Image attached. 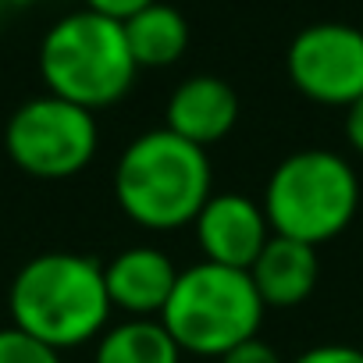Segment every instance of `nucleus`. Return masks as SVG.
<instances>
[{
    "label": "nucleus",
    "instance_id": "obj_1",
    "mask_svg": "<svg viewBox=\"0 0 363 363\" xmlns=\"http://www.w3.org/2000/svg\"><path fill=\"white\" fill-rule=\"evenodd\" d=\"M214 196V171L203 146L167 128L135 135L114 164V200L146 232H178Z\"/></svg>",
    "mask_w": 363,
    "mask_h": 363
},
{
    "label": "nucleus",
    "instance_id": "obj_2",
    "mask_svg": "<svg viewBox=\"0 0 363 363\" xmlns=\"http://www.w3.org/2000/svg\"><path fill=\"white\" fill-rule=\"evenodd\" d=\"M11 324L50 349H75L107 331L111 299L104 264L82 253L50 250L26 260L8 289Z\"/></svg>",
    "mask_w": 363,
    "mask_h": 363
},
{
    "label": "nucleus",
    "instance_id": "obj_3",
    "mask_svg": "<svg viewBox=\"0 0 363 363\" xmlns=\"http://www.w3.org/2000/svg\"><path fill=\"white\" fill-rule=\"evenodd\" d=\"M135 57L125 26L89 8L57 18L40 43V75L47 93L72 100L86 111L114 107L135 82Z\"/></svg>",
    "mask_w": 363,
    "mask_h": 363
},
{
    "label": "nucleus",
    "instance_id": "obj_4",
    "mask_svg": "<svg viewBox=\"0 0 363 363\" xmlns=\"http://www.w3.org/2000/svg\"><path fill=\"white\" fill-rule=\"evenodd\" d=\"M260 207L274 235L320 246L352 225L359 174L335 150H296L271 171Z\"/></svg>",
    "mask_w": 363,
    "mask_h": 363
},
{
    "label": "nucleus",
    "instance_id": "obj_5",
    "mask_svg": "<svg viewBox=\"0 0 363 363\" xmlns=\"http://www.w3.org/2000/svg\"><path fill=\"white\" fill-rule=\"evenodd\" d=\"M264 313L267 306L257 296L250 271L200 260L178 271L171 299L160 310V324L182 352L221 359L228 349L257 338Z\"/></svg>",
    "mask_w": 363,
    "mask_h": 363
},
{
    "label": "nucleus",
    "instance_id": "obj_6",
    "mask_svg": "<svg viewBox=\"0 0 363 363\" xmlns=\"http://www.w3.org/2000/svg\"><path fill=\"white\" fill-rule=\"evenodd\" d=\"M4 150L22 174L65 182L93 164L100 150V125L93 111L43 93L15 107L4 128Z\"/></svg>",
    "mask_w": 363,
    "mask_h": 363
},
{
    "label": "nucleus",
    "instance_id": "obj_7",
    "mask_svg": "<svg viewBox=\"0 0 363 363\" xmlns=\"http://www.w3.org/2000/svg\"><path fill=\"white\" fill-rule=\"evenodd\" d=\"M289 82L320 107H349L363 96V29L349 22H313L299 29L285 54Z\"/></svg>",
    "mask_w": 363,
    "mask_h": 363
},
{
    "label": "nucleus",
    "instance_id": "obj_8",
    "mask_svg": "<svg viewBox=\"0 0 363 363\" xmlns=\"http://www.w3.org/2000/svg\"><path fill=\"white\" fill-rule=\"evenodd\" d=\"M193 232L203 260L235 271H250L274 235L264 207L242 193H214L193 221Z\"/></svg>",
    "mask_w": 363,
    "mask_h": 363
},
{
    "label": "nucleus",
    "instance_id": "obj_9",
    "mask_svg": "<svg viewBox=\"0 0 363 363\" xmlns=\"http://www.w3.org/2000/svg\"><path fill=\"white\" fill-rule=\"evenodd\" d=\"M178 281V267L157 246H128L104 264L111 310L125 317H160Z\"/></svg>",
    "mask_w": 363,
    "mask_h": 363
},
{
    "label": "nucleus",
    "instance_id": "obj_10",
    "mask_svg": "<svg viewBox=\"0 0 363 363\" xmlns=\"http://www.w3.org/2000/svg\"><path fill=\"white\" fill-rule=\"evenodd\" d=\"M235 121H239V93L232 89V82L218 75H193L178 82L174 93L167 96L164 128L193 146L211 150L235 128Z\"/></svg>",
    "mask_w": 363,
    "mask_h": 363
},
{
    "label": "nucleus",
    "instance_id": "obj_11",
    "mask_svg": "<svg viewBox=\"0 0 363 363\" xmlns=\"http://www.w3.org/2000/svg\"><path fill=\"white\" fill-rule=\"evenodd\" d=\"M250 281H253L257 296L264 299V306L292 310V306L306 303L320 281L317 246H306V242L285 239V235H271V242L250 267Z\"/></svg>",
    "mask_w": 363,
    "mask_h": 363
},
{
    "label": "nucleus",
    "instance_id": "obj_12",
    "mask_svg": "<svg viewBox=\"0 0 363 363\" xmlns=\"http://www.w3.org/2000/svg\"><path fill=\"white\" fill-rule=\"evenodd\" d=\"M125 26V40H128V50L135 57L139 68H167L174 61H182V54L189 50V22L178 8L157 4L143 8L139 15H132Z\"/></svg>",
    "mask_w": 363,
    "mask_h": 363
},
{
    "label": "nucleus",
    "instance_id": "obj_13",
    "mask_svg": "<svg viewBox=\"0 0 363 363\" xmlns=\"http://www.w3.org/2000/svg\"><path fill=\"white\" fill-rule=\"evenodd\" d=\"M182 356L160 317H125L96 338L93 363H182Z\"/></svg>",
    "mask_w": 363,
    "mask_h": 363
},
{
    "label": "nucleus",
    "instance_id": "obj_14",
    "mask_svg": "<svg viewBox=\"0 0 363 363\" xmlns=\"http://www.w3.org/2000/svg\"><path fill=\"white\" fill-rule=\"evenodd\" d=\"M0 363H61V352L11 324L0 328Z\"/></svg>",
    "mask_w": 363,
    "mask_h": 363
},
{
    "label": "nucleus",
    "instance_id": "obj_15",
    "mask_svg": "<svg viewBox=\"0 0 363 363\" xmlns=\"http://www.w3.org/2000/svg\"><path fill=\"white\" fill-rule=\"evenodd\" d=\"M292 363H363V349L345 345V342H320L299 352Z\"/></svg>",
    "mask_w": 363,
    "mask_h": 363
},
{
    "label": "nucleus",
    "instance_id": "obj_16",
    "mask_svg": "<svg viewBox=\"0 0 363 363\" xmlns=\"http://www.w3.org/2000/svg\"><path fill=\"white\" fill-rule=\"evenodd\" d=\"M221 363H285V359H281V352H278L271 342H264V338H250V342L228 349V352L221 356Z\"/></svg>",
    "mask_w": 363,
    "mask_h": 363
},
{
    "label": "nucleus",
    "instance_id": "obj_17",
    "mask_svg": "<svg viewBox=\"0 0 363 363\" xmlns=\"http://www.w3.org/2000/svg\"><path fill=\"white\" fill-rule=\"evenodd\" d=\"M150 4H157V0H86L89 11H96L104 18H114V22H128L132 15H139Z\"/></svg>",
    "mask_w": 363,
    "mask_h": 363
},
{
    "label": "nucleus",
    "instance_id": "obj_18",
    "mask_svg": "<svg viewBox=\"0 0 363 363\" xmlns=\"http://www.w3.org/2000/svg\"><path fill=\"white\" fill-rule=\"evenodd\" d=\"M345 139H349V146L363 157V96L345 107Z\"/></svg>",
    "mask_w": 363,
    "mask_h": 363
}]
</instances>
